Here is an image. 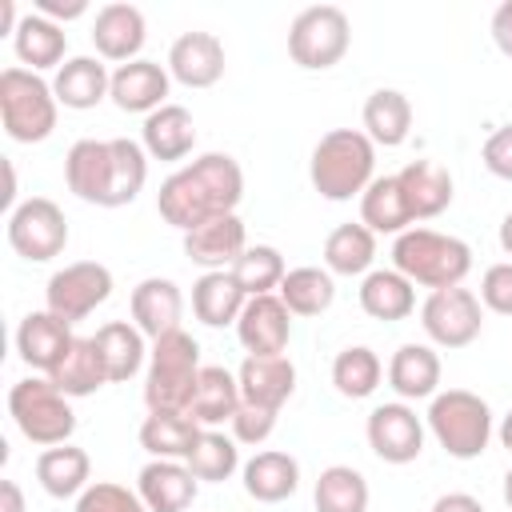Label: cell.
Wrapping results in <instances>:
<instances>
[{
  "instance_id": "obj_1",
  "label": "cell",
  "mask_w": 512,
  "mask_h": 512,
  "mask_svg": "<svg viewBox=\"0 0 512 512\" xmlns=\"http://www.w3.org/2000/svg\"><path fill=\"white\" fill-rule=\"evenodd\" d=\"M244 196V172L228 152H204L192 164L176 168L160 192H156V212L164 216V224L192 232L212 216H228L236 212Z\"/></svg>"
},
{
  "instance_id": "obj_2",
  "label": "cell",
  "mask_w": 512,
  "mask_h": 512,
  "mask_svg": "<svg viewBox=\"0 0 512 512\" xmlns=\"http://www.w3.org/2000/svg\"><path fill=\"white\" fill-rule=\"evenodd\" d=\"M376 144L360 128H332L316 140L308 160V180L324 200H352L376 180Z\"/></svg>"
},
{
  "instance_id": "obj_3",
  "label": "cell",
  "mask_w": 512,
  "mask_h": 512,
  "mask_svg": "<svg viewBox=\"0 0 512 512\" xmlns=\"http://www.w3.org/2000/svg\"><path fill=\"white\" fill-rule=\"evenodd\" d=\"M200 344L184 328L164 332L148 348V372H144V404L148 412H180L188 416L196 384H200Z\"/></svg>"
},
{
  "instance_id": "obj_4",
  "label": "cell",
  "mask_w": 512,
  "mask_h": 512,
  "mask_svg": "<svg viewBox=\"0 0 512 512\" xmlns=\"http://www.w3.org/2000/svg\"><path fill=\"white\" fill-rule=\"evenodd\" d=\"M392 268L432 292L460 288L464 276L472 272V248L460 236H448L436 228H408L392 244Z\"/></svg>"
},
{
  "instance_id": "obj_5",
  "label": "cell",
  "mask_w": 512,
  "mask_h": 512,
  "mask_svg": "<svg viewBox=\"0 0 512 512\" xmlns=\"http://www.w3.org/2000/svg\"><path fill=\"white\" fill-rule=\"evenodd\" d=\"M428 432L452 460H476L492 440V408L468 388L436 392L428 404Z\"/></svg>"
},
{
  "instance_id": "obj_6",
  "label": "cell",
  "mask_w": 512,
  "mask_h": 512,
  "mask_svg": "<svg viewBox=\"0 0 512 512\" xmlns=\"http://www.w3.org/2000/svg\"><path fill=\"white\" fill-rule=\"evenodd\" d=\"M56 92L40 72L4 68L0 72V124L16 144H40L56 128Z\"/></svg>"
},
{
  "instance_id": "obj_7",
  "label": "cell",
  "mask_w": 512,
  "mask_h": 512,
  "mask_svg": "<svg viewBox=\"0 0 512 512\" xmlns=\"http://www.w3.org/2000/svg\"><path fill=\"white\" fill-rule=\"evenodd\" d=\"M8 416L20 428V436L40 444V448L68 444V436L76 432V412H72L68 396L48 376L16 380L8 388Z\"/></svg>"
},
{
  "instance_id": "obj_8",
  "label": "cell",
  "mask_w": 512,
  "mask_h": 512,
  "mask_svg": "<svg viewBox=\"0 0 512 512\" xmlns=\"http://www.w3.org/2000/svg\"><path fill=\"white\" fill-rule=\"evenodd\" d=\"M348 44H352V24L336 4H312L288 28V56L308 72H324L340 64Z\"/></svg>"
},
{
  "instance_id": "obj_9",
  "label": "cell",
  "mask_w": 512,
  "mask_h": 512,
  "mask_svg": "<svg viewBox=\"0 0 512 512\" xmlns=\"http://www.w3.org/2000/svg\"><path fill=\"white\" fill-rule=\"evenodd\" d=\"M4 232H8V248L16 256L32 260V264H44V260L60 256L64 244H68V220H64L60 204L48 200V196H32V200L16 204L8 212Z\"/></svg>"
},
{
  "instance_id": "obj_10",
  "label": "cell",
  "mask_w": 512,
  "mask_h": 512,
  "mask_svg": "<svg viewBox=\"0 0 512 512\" xmlns=\"http://www.w3.org/2000/svg\"><path fill=\"white\" fill-rule=\"evenodd\" d=\"M108 296H112V272L100 260H76V264H64L48 276L44 308L52 316L76 324V320L92 316Z\"/></svg>"
},
{
  "instance_id": "obj_11",
  "label": "cell",
  "mask_w": 512,
  "mask_h": 512,
  "mask_svg": "<svg viewBox=\"0 0 512 512\" xmlns=\"http://www.w3.org/2000/svg\"><path fill=\"white\" fill-rule=\"evenodd\" d=\"M420 324H424V336L436 348H468L484 328L480 296L464 284L428 292V300L420 304Z\"/></svg>"
},
{
  "instance_id": "obj_12",
  "label": "cell",
  "mask_w": 512,
  "mask_h": 512,
  "mask_svg": "<svg viewBox=\"0 0 512 512\" xmlns=\"http://www.w3.org/2000/svg\"><path fill=\"white\" fill-rule=\"evenodd\" d=\"M364 436H368V448L384 464H412L424 452V424H420L416 408H408L404 400L376 404L368 412Z\"/></svg>"
},
{
  "instance_id": "obj_13",
  "label": "cell",
  "mask_w": 512,
  "mask_h": 512,
  "mask_svg": "<svg viewBox=\"0 0 512 512\" xmlns=\"http://www.w3.org/2000/svg\"><path fill=\"white\" fill-rule=\"evenodd\" d=\"M236 336L248 356H284V348L292 340V312L284 308V300L276 292L248 296V304L236 320Z\"/></svg>"
},
{
  "instance_id": "obj_14",
  "label": "cell",
  "mask_w": 512,
  "mask_h": 512,
  "mask_svg": "<svg viewBox=\"0 0 512 512\" xmlns=\"http://www.w3.org/2000/svg\"><path fill=\"white\" fill-rule=\"evenodd\" d=\"M64 180L84 204L112 208V140H76L64 156Z\"/></svg>"
},
{
  "instance_id": "obj_15",
  "label": "cell",
  "mask_w": 512,
  "mask_h": 512,
  "mask_svg": "<svg viewBox=\"0 0 512 512\" xmlns=\"http://www.w3.org/2000/svg\"><path fill=\"white\" fill-rule=\"evenodd\" d=\"M244 248H248V232H244V220L236 212L212 216L200 228L184 232V256L208 272H228L244 256Z\"/></svg>"
},
{
  "instance_id": "obj_16",
  "label": "cell",
  "mask_w": 512,
  "mask_h": 512,
  "mask_svg": "<svg viewBox=\"0 0 512 512\" xmlns=\"http://www.w3.org/2000/svg\"><path fill=\"white\" fill-rule=\"evenodd\" d=\"M168 76L184 88H212L224 76V44L216 32H184L168 48Z\"/></svg>"
},
{
  "instance_id": "obj_17",
  "label": "cell",
  "mask_w": 512,
  "mask_h": 512,
  "mask_svg": "<svg viewBox=\"0 0 512 512\" xmlns=\"http://www.w3.org/2000/svg\"><path fill=\"white\" fill-rule=\"evenodd\" d=\"M200 480L184 460H148L136 476V492L148 512H188Z\"/></svg>"
},
{
  "instance_id": "obj_18",
  "label": "cell",
  "mask_w": 512,
  "mask_h": 512,
  "mask_svg": "<svg viewBox=\"0 0 512 512\" xmlns=\"http://www.w3.org/2000/svg\"><path fill=\"white\" fill-rule=\"evenodd\" d=\"M144 12L136 4H104L92 20V44L100 52V60H120V64H132L140 60V48H144Z\"/></svg>"
},
{
  "instance_id": "obj_19",
  "label": "cell",
  "mask_w": 512,
  "mask_h": 512,
  "mask_svg": "<svg viewBox=\"0 0 512 512\" xmlns=\"http://www.w3.org/2000/svg\"><path fill=\"white\" fill-rule=\"evenodd\" d=\"M132 324L148 336V340H160L164 332H176L180 328V316H184V296H180V284L168 280V276H148L132 288Z\"/></svg>"
},
{
  "instance_id": "obj_20",
  "label": "cell",
  "mask_w": 512,
  "mask_h": 512,
  "mask_svg": "<svg viewBox=\"0 0 512 512\" xmlns=\"http://www.w3.org/2000/svg\"><path fill=\"white\" fill-rule=\"evenodd\" d=\"M72 340H76L72 336V324L60 320V316H52L48 308L44 312H28L20 320V328H16V352H20V360L28 368L44 372V376L64 360V352L72 348Z\"/></svg>"
},
{
  "instance_id": "obj_21",
  "label": "cell",
  "mask_w": 512,
  "mask_h": 512,
  "mask_svg": "<svg viewBox=\"0 0 512 512\" xmlns=\"http://www.w3.org/2000/svg\"><path fill=\"white\" fill-rule=\"evenodd\" d=\"M240 400L244 404H260V408H284L288 396L296 392V364L288 356H244L240 372Z\"/></svg>"
},
{
  "instance_id": "obj_22",
  "label": "cell",
  "mask_w": 512,
  "mask_h": 512,
  "mask_svg": "<svg viewBox=\"0 0 512 512\" xmlns=\"http://www.w3.org/2000/svg\"><path fill=\"white\" fill-rule=\"evenodd\" d=\"M168 68H160L156 60H132V64H120L112 72V92L108 100L120 108V112H144L152 116L156 108H164V96H168Z\"/></svg>"
},
{
  "instance_id": "obj_23",
  "label": "cell",
  "mask_w": 512,
  "mask_h": 512,
  "mask_svg": "<svg viewBox=\"0 0 512 512\" xmlns=\"http://www.w3.org/2000/svg\"><path fill=\"white\" fill-rule=\"evenodd\" d=\"M412 220H432L452 204V172L440 160H408L396 172Z\"/></svg>"
},
{
  "instance_id": "obj_24",
  "label": "cell",
  "mask_w": 512,
  "mask_h": 512,
  "mask_svg": "<svg viewBox=\"0 0 512 512\" xmlns=\"http://www.w3.org/2000/svg\"><path fill=\"white\" fill-rule=\"evenodd\" d=\"M140 144L152 160H184L192 148H196V120L188 108L180 104H164L156 108L152 116H144V128H140Z\"/></svg>"
},
{
  "instance_id": "obj_25",
  "label": "cell",
  "mask_w": 512,
  "mask_h": 512,
  "mask_svg": "<svg viewBox=\"0 0 512 512\" xmlns=\"http://www.w3.org/2000/svg\"><path fill=\"white\" fill-rule=\"evenodd\" d=\"M388 388L400 400H432L440 388V356L432 344H400L388 360Z\"/></svg>"
},
{
  "instance_id": "obj_26",
  "label": "cell",
  "mask_w": 512,
  "mask_h": 512,
  "mask_svg": "<svg viewBox=\"0 0 512 512\" xmlns=\"http://www.w3.org/2000/svg\"><path fill=\"white\" fill-rule=\"evenodd\" d=\"M52 92L64 108L72 112H88L96 108L108 92H112V72L104 68V60L96 56H72L56 68V80H52Z\"/></svg>"
},
{
  "instance_id": "obj_27",
  "label": "cell",
  "mask_w": 512,
  "mask_h": 512,
  "mask_svg": "<svg viewBox=\"0 0 512 512\" xmlns=\"http://www.w3.org/2000/svg\"><path fill=\"white\" fill-rule=\"evenodd\" d=\"M240 476H244V492L252 500L280 504V500H288L300 488V460L288 456V452H280V448H264V452H256L240 468Z\"/></svg>"
},
{
  "instance_id": "obj_28",
  "label": "cell",
  "mask_w": 512,
  "mask_h": 512,
  "mask_svg": "<svg viewBox=\"0 0 512 512\" xmlns=\"http://www.w3.org/2000/svg\"><path fill=\"white\" fill-rule=\"evenodd\" d=\"M360 120H364V136L376 148H400L412 132V100L400 88H376L364 100Z\"/></svg>"
},
{
  "instance_id": "obj_29",
  "label": "cell",
  "mask_w": 512,
  "mask_h": 512,
  "mask_svg": "<svg viewBox=\"0 0 512 512\" xmlns=\"http://www.w3.org/2000/svg\"><path fill=\"white\" fill-rule=\"evenodd\" d=\"M96 352H100V360H104V372H108V384H124V380H132L140 368H144V360H148V348H144V332L136 328V324H128V320H108L104 328H96Z\"/></svg>"
},
{
  "instance_id": "obj_30",
  "label": "cell",
  "mask_w": 512,
  "mask_h": 512,
  "mask_svg": "<svg viewBox=\"0 0 512 512\" xmlns=\"http://www.w3.org/2000/svg\"><path fill=\"white\" fill-rule=\"evenodd\" d=\"M88 476H92V460L76 444H56V448H44L36 456V480L52 500L80 496L88 488Z\"/></svg>"
},
{
  "instance_id": "obj_31",
  "label": "cell",
  "mask_w": 512,
  "mask_h": 512,
  "mask_svg": "<svg viewBox=\"0 0 512 512\" xmlns=\"http://www.w3.org/2000/svg\"><path fill=\"white\" fill-rule=\"evenodd\" d=\"M240 404H244V400H240L236 376H232L228 368H220V364H204L188 416H192L200 428H220V424H232V416H236Z\"/></svg>"
},
{
  "instance_id": "obj_32",
  "label": "cell",
  "mask_w": 512,
  "mask_h": 512,
  "mask_svg": "<svg viewBox=\"0 0 512 512\" xmlns=\"http://www.w3.org/2000/svg\"><path fill=\"white\" fill-rule=\"evenodd\" d=\"M360 224L368 232H376V236H400V232H408V224H416L396 176H376L364 188V196H360Z\"/></svg>"
},
{
  "instance_id": "obj_33",
  "label": "cell",
  "mask_w": 512,
  "mask_h": 512,
  "mask_svg": "<svg viewBox=\"0 0 512 512\" xmlns=\"http://www.w3.org/2000/svg\"><path fill=\"white\" fill-rule=\"evenodd\" d=\"M360 308L372 320H404L416 308V284L408 276H400L396 268H372L360 280Z\"/></svg>"
},
{
  "instance_id": "obj_34",
  "label": "cell",
  "mask_w": 512,
  "mask_h": 512,
  "mask_svg": "<svg viewBox=\"0 0 512 512\" xmlns=\"http://www.w3.org/2000/svg\"><path fill=\"white\" fill-rule=\"evenodd\" d=\"M12 48H16V60L28 68V72H44V68H60L64 64V48H68V36L60 24H52L48 16L40 12H28L12 36Z\"/></svg>"
},
{
  "instance_id": "obj_35",
  "label": "cell",
  "mask_w": 512,
  "mask_h": 512,
  "mask_svg": "<svg viewBox=\"0 0 512 512\" xmlns=\"http://www.w3.org/2000/svg\"><path fill=\"white\" fill-rule=\"evenodd\" d=\"M248 296L244 288L236 284L232 272H204L196 284H192V312L200 324L208 328H224V324H236L240 312H244Z\"/></svg>"
},
{
  "instance_id": "obj_36",
  "label": "cell",
  "mask_w": 512,
  "mask_h": 512,
  "mask_svg": "<svg viewBox=\"0 0 512 512\" xmlns=\"http://www.w3.org/2000/svg\"><path fill=\"white\" fill-rule=\"evenodd\" d=\"M48 380L68 396V400H80V396H92L108 384V372H104V360L96 352V340L92 336H76L72 348L64 352V360L48 372Z\"/></svg>"
},
{
  "instance_id": "obj_37",
  "label": "cell",
  "mask_w": 512,
  "mask_h": 512,
  "mask_svg": "<svg viewBox=\"0 0 512 512\" xmlns=\"http://www.w3.org/2000/svg\"><path fill=\"white\" fill-rule=\"evenodd\" d=\"M200 424L180 412H148L140 424V448L152 460H188V452L200 440Z\"/></svg>"
},
{
  "instance_id": "obj_38",
  "label": "cell",
  "mask_w": 512,
  "mask_h": 512,
  "mask_svg": "<svg viewBox=\"0 0 512 512\" xmlns=\"http://www.w3.org/2000/svg\"><path fill=\"white\" fill-rule=\"evenodd\" d=\"M376 260V232L356 224H336L324 240V268L332 276H368Z\"/></svg>"
},
{
  "instance_id": "obj_39",
  "label": "cell",
  "mask_w": 512,
  "mask_h": 512,
  "mask_svg": "<svg viewBox=\"0 0 512 512\" xmlns=\"http://www.w3.org/2000/svg\"><path fill=\"white\" fill-rule=\"evenodd\" d=\"M276 296L284 300V308H288L292 316H320V312L332 308L336 284H332V272H328V268L304 264V268H288V276L280 280Z\"/></svg>"
},
{
  "instance_id": "obj_40",
  "label": "cell",
  "mask_w": 512,
  "mask_h": 512,
  "mask_svg": "<svg viewBox=\"0 0 512 512\" xmlns=\"http://www.w3.org/2000/svg\"><path fill=\"white\" fill-rule=\"evenodd\" d=\"M384 380V364L368 344H352L332 360V384L348 400H368Z\"/></svg>"
},
{
  "instance_id": "obj_41",
  "label": "cell",
  "mask_w": 512,
  "mask_h": 512,
  "mask_svg": "<svg viewBox=\"0 0 512 512\" xmlns=\"http://www.w3.org/2000/svg\"><path fill=\"white\" fill-rule=\"evenodd\" d=\"M316 512H368V480L348 464H328L312 488Z\"/></svg>"
},
{
  "instance_id": "obj_42",
  "label": "cell",
  "mask_w": 512,
  "mask_h": 512,
  "mask_svg": "<svg viewBox=\"0 0 512 512\" xmlns=\"http://www.w3.org/2000/svg\"><path fill=\"white\" fill-rule=\"evenodd\" d=\"M184 464L192 468L196 480H204V484H224V480H232V472L240 468V448H236V440L224 436L220 428H204Z\"/></svg>"
},
{
  "instance_id": "obj_43",
  "label": "cell",
  "mask_w": 512,
  "mask_h": 512,
  "mask_svg": "<svg viewBox=\"0 0 512 512\" xmlns=\"http://www.w3.org/2000/svg\"><path fill=\"white\" fill-rule=\"evenodd\" d=\"M228 272L236 276V284L244 288V296H272L280 288V280L288 276L280 248H272V244H248L244 256Z\"/></svg>"
},
{
  "instance_id": "obj_44",
  "label": "cell",
  "mask_w": 512,
  "mask_h": 512,
  "mask_svg": "<svg viewBox=\"0 0 512 512\" xmlns=\"http://www.w3.org/2000/svg\"><path fill=\"white\" fill-rule=\"evenodd\" d=\"M148 180V152L144 144L128 140V136H116L112 140V208H124L140 196Z\"/></svg>"
},
{
  "instance_id": "obj_45",
  "label": "cell",
  "mask_w": 512,
  "mask_h": 512,
  "mask_svg": "<svg viewBox=\"0 0 512 512\" xmlns=\"http://www.w3.org/2000/svg\"><path fill=\"white\" fill-rule=\"evenodd\" d=\"M76 512H148L140 492L112 484V480H96L76 496Z\"/></svg>"
},
{
  "instance_id": "obj_46",
  "label": "cell",
  "mask_w": 512,
  "mask_h": 512,
  "mask_svg": "<svg viewBox=\"0 0 512 512\" xmlns=\"http://www.w3.org/2000/svg\"><path fill=\"white\" fill-rule=\"evenodd\" d=\"M276 432V408L260 404H240L232 416V440L236 444H264Z\"/></svg>"
},
{
  "instance_id": "obj_47",
  "label": "cell",
  "mask_w": 512,
  "mask_h": 512,
  "mask_svg": "<svg viewBox=\"0 0 512 512\" xmlns=\"http://www.w3.org/2000/svg\"><path fill=\"white\" fill-rule=\"evenodd\" d=\"M480 304L496 316H512V260L484 268L480 276Z\"/></svg>"
},
{
  "instance_id": "obj_48",
  "label": "cell",
  "mask_w": 512,
  "mask_h": 512,
  "mask_svg": "<svg viewBox=\"0 0 512 512\" xmlns=\"http://www.w3.org/2000/svg\"><path fill=\"white\" fill-rule=\"evenodd\" d=\"M484 168L492 172V176H500V180H512V124H504V128H496L488 140H484Z\"/></svg>"
},
{
  "instance_id": "obj_49",
  "label": "cell",
  "mask_w": 512,
  "mask_h": 512,
  "mask_svg": "<svg viewBox=\"0 0 512 512\" xmlns=\"http://www.w3.org/2000/svg\"><path fill=\"white\" fill-rule=\"evenodd\" d=\"M36 12L48 16L52 24H64V20H80L88 12V0H36Z\"/></svg>"
},
{
  "instance_id": "obj_50",
  "label": "cell",
  "mask_w": 512,
  "mask_h": 512,
  "mask_svg": "<svg viewBox=\"0 0 512 512\" xmlns=\"http://www.w3.org/2000/svg\"><path fill=\"white\" fill-rule=\"evenodd\" d=\"M492 40H496V48L512 60V0H504V4L492 12Z\"/></svg>"
},
{
  "instance_id": "obj_51",
  "label": "cell",
  "mask_w": 512,
  "mask_h": 512,
  "mask_svg": "<svg viewBox=\"0 0 512 512\" xmlns=\"http://www.w3.org/2000/svg\"><path fill=\"white\" fill-rule=\"evenodd\" d=\"M428 512H484V504L468 492H444V496H436V504Z\"/></svg>"
},
{
  "instance_id": "obj_52",
  "label": "cell",
  "mask_w": 512,
  "mask_h": 512,
  "mask_svg": "<svg viewBox=\"0 0 512 512\" xmlns=\"http://www.w3.org/2000/svg\"><path fill=\"white\" fill-rule=\"evenodd\" d=\"M0 512H24V492L16 480H0Z\"/></svg>"
},
{
  "instance_id": "obj_53",
  "label": "cell",
  "mask_w": 512,
  "mask_h": 512,
  "mask_svg": "<svg viewBox=\"0 0 512 512\" xmlns=\"http://www.w3.org/2000/svg\"><path fill=\"white\" fill-rule=\"evenodd\" d=\"M20 20H24V16H16V0H0V32H4V36H16Z\"/></svg>"
},
{
  "instance_id": "obj_54",
  "label": "cell",
  "mask_w": 512,
  "mask_h": 512,
  "mask_svg": "<svg viewBox=\"0 0 512 512\" xmlns=\"http://www.w3.org/2000/svg\"><path fill=\"white\" fill-rule=\"evenodd\" d=\"M500 248H504V252L512 256V212H508V216L500 220Z\"/></svg>"
},
{
  "instance_id": "obj_55",
  "label": "cell",
  "mask_w": 512,
  "mask_h": 512,
  "mask_svg": "<svg viewBox=\"0 0 512 512\" xmlns=\"http://www.w3.org/2000/svg\"><path fill=\"white\" fill-rule=\"evenodd\" d=\"M500 444L512 452V408L504 412V420H500Z\"/></svg>"
},
{
  "instance_id": "obj_56",
  "label": "cell",
  "mask_w": 512,
  "mask_h": 512,
  "mask_svg": "<svg viewBox=\"0 0 512 512\" xmlns=\"http://www.w3.org/2000/svg\"><path fill=\"white\" fill-rule=\"evenodd\" d=\"M504 504H508V508H512V468H508V472H504Z\"/></svg>"
}]
</instances>
